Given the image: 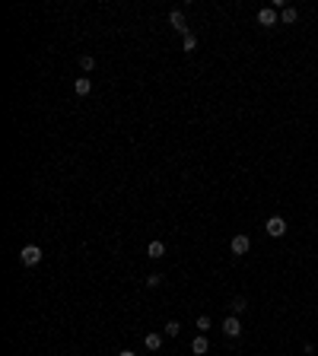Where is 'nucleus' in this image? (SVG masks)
<instances>
[{
	"instance_id": "5",
	"label": "nucleus",
	"mask_w": 318,
	"mask_h": 356,
	"mask_svg": "<svg viewBox=\"0 0 318 356\" xmlns=\"http://www.w3.org/2000/svg\"><path fill=\"white\" fill-rule=\"evenodd\" d=\"M229 248H232V254H248V248H252V239H248V236H232Z\"/></svg>"
},
{
	"instance_id": "2",
	"label": "nucleus",
	"mask_w": 318,
	"mask_h": 356,
	"mask_svg": "<svg viewBox=\"0 0 318 356\" xmlns=\"http://www.w3.org/2000/svg\"><path fill=\"white\" fill-rule=\"evenodd\" d=\"M19 261L29 264V267H35L38 261H42V248H38V245H26L23 251H19Z\"/></svg>"
},
{
	"instance_id": "15",
	"label": "nucleus",
	"mask_w": 318,
	"mask_h": 356,
	"mask_svg": "<svg viewBox=\"0 0 318 356\" xmlns=\"http://www.w3.org/2000/svg\"><path fill=\"white\" fill-rule=\"evenodd\" d=\"M80 67H83V70H92V67H96V57H92V55H83V57H80Z\"/></svg>"
},
{
	"instance_id": "4",
	"label": "nucleus",
	"mask_w": 318,
	"mask_h": 356,
	"mask_svg": "<svg viewBox=\"0 0 318 356\" xmlns=\"http://www.w3.org/2000/svg\"><path fill=\"white\" fill-rule=\"evenodd\" d=\"M169 26H172L175 32H181V35H188V26H185V13H181V10H172V13H169Z\"/></svg>"
},
{
	"instance_id": "3",
	"label": "nucleus",
	"mask_w": 318,
	"mask_h": 356,
	"mask_svg": "<svg viewBox=\"0 0 318 356\" xmlns=\"http://www.w3.org/2000/svg\"><path fill=\"white\" fill-rule=\"evenodd\" d=\"M277 23H280V16H277L274 6H264V10L258 13V26H267V29H270V26H277Z\"/></svg>"
},
{
	"instance_id": "7",
	"label": "nucleus",
	"mask_w": 318,
	"mask_h": 356,
	"mask_svg": "<svg viewBox=\"0 0 318 356\" xmlns=\"http://www.w3.org/2000/svg\"><path fill=\"white\" fill-rule=\"evenodd\" d=\"M207 350H210V340H207L204 334H198V337L191 340V353H194V356H204Z\"/></svg>"
},
{
	"instance_id": "18",
	"label": "nucleus",
	"mask_w": 318,
	"mask_h": 356,
	"mask_svg": "<svg viewBox=\"0 0 318 356\" xmlns=\"http://www.w3.org/2000/svg\"><path fill=\"white\" fill-rule=\"evenodd\" d=\"M118 356H137V353H131V350H121Z\"/></svg>"
},
{
	"instance_id": "6",
	"label": "nucleus",
	"mask_w": 318,
	"mask_h": 356,
	"mask_svg": "<svg viewBox=\"0 0 318 356\" xmlns=\"http://www.w3.org/2000/svg\"><path fill=\"white\" fill-rule=\"evenodd\" d=\"M223 334L235 340V337H239V334H242V321L235 318V315H232V318H226V321H223Z\"/></svg>"
},
{
	"instance_id": "10",
	"label": "nucleus",
	"mask_w": 318,
	"mask_h": 356,
	"mask_svg": "<svg viewBox=\"0 0 318 356\" xmlns=\"http://www.w3.org/2000/svg\"><path fill=\"white\" fill-rule=\"evenodd\" d=\"M144 344H146V350H153V353H156L159 347H162V334H146V337H144Z\"/></svg>"
},
{
	"instance_id": "14",
	"label": "nucleus",
	"mask_w": 318,
	"mask_h": 356,
	"mask_svg": "<svg viewBox=\"0 0 318 356\" xmlns=\"http://www.w3.org/2000/svg\"><path fill=\"white\" fill-rule=\"evenodd\" d=\"M162 331H166L169 337H175V334L181 331V325H178V321H166V328H162Z\"/></svg>"
},
{
	"instance_id": "13",
	"label": "nucleus",
	"mask_w": 318,
	"mask_h": 356,
	"mask_svg": "<svg viewBox=\"0 0 318 356\" xmlns=\"http://www.w3.org/2000/svg\"><path fill=\"white\" fill-rule=\"evenodd\" d=\"M181 48H185V51H194V48H198V35H191V32H188L185 42H181Z\"/></svg>"
},
{
	"instance_id": "16",
	"label": "nucleus",
	"mask_w": 318,
	"mask_h": 356,
	"mask_svg": "<svg viewBox=\"0 0 318 356\" xmlns=\"http://www.w3.org/2000/svg\"><path fill=\"white\" fill-rule=\"evenodd\" d=\"M198 331H210V315H198Z\"/></svg>"
},
{
	"instance_id": "8",
	"label": "nucleus",
	"mask_w": 318,
	"mask_h": 356,
	"mask_svg": "<svg viewBox=\"0 0 318 356\" xmlns=\"http://www.w3.org/2000/svg\"><path fill=\"white\" fill-rule=\"evenodd\" d=\"M73 92H77V96H89V92H92V80L89 77H80L77 83H73Z\"/></svg>"
},
{
	"instance_id": "17",
	"label": "nucleus",
	"mask_w": 318,
	"mask_h": 356,
	"mask_svg": "<svg viewBox=\"0 0 318 356\" xmlns=\"http://www.w3.org/2000/svg\"><path fill=\"white\" fill-rule=\"evenodd\" d=\"M159 283H162V274H150V277H146V286H150V290L159 286Z\"/></svg>"
},
{
	"instance_id": "12",
	"label": "nucleus",
	"mask_w": 318,
	"mask_h": 356,
	"mask_svg": "<svg viewBox=\"0 0 318 356\" xmlns=\"http://www.w3.org/2000/svg\"><path fill=\"white\" fill-rule=\"evenodd\" d=\"M245 308H248V299H245V296H235V299H232V312H235V315H242Z\"/></svg>"
},
{
	"instance_id": "1",
	"label": "nucleus",
	"mask_w": 318,
	"mask_h": 356,
	"mask_svg": "<svg viewBox=\"0 0 318 356\" xmlns=\"http://www.w3.org/2000/svg\"><path fill=\"white\" fill-rule=\"evenodd\" d=\"M264 232L270 239H280V236H287V219L283 217H270L267 223H264Z\"/></svg>"
},
{
	"instance_id": "11",
	"label": "nucleus",
	"mask_w": 318,
	"mask_h": 356,
	"mask_svg": "<svg viewBox=\"0 0 318 356\" xmlns=\"http://www.w3.org/2000/svg\"><path fill=\"white\" fill-rule=\"evenodd\" d=\"M296 19H299V13H296L293 6H283V10H280V23L289 26V23H296Z\"/></svg>"
},
{
	"instance_id": "9",
	"label": "nucleus",
	"mask_w": 318,
	"mask_h": 356,
	"mask_svg": "<svg viewBox=\"0 0 318 356\" xmlns=\"http://www.w3.org/2000/svg\"><path fill=\"white\" fill-rule=\"evenodd\" d=\"M162 254H166V245H162V242H150V245H146V258L159 261Z\"/></svg>"
}]
</instances>
